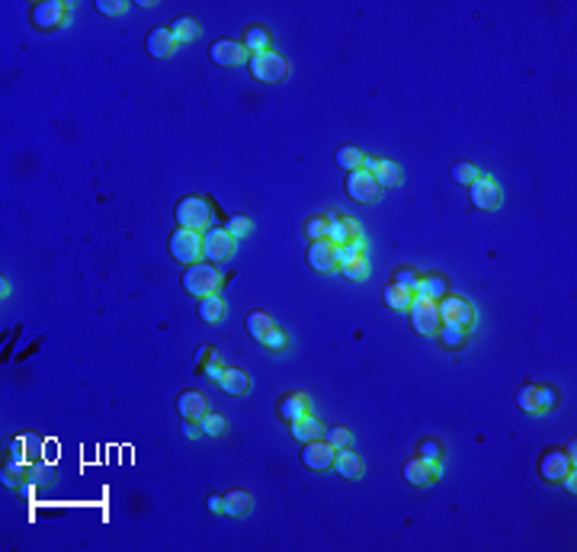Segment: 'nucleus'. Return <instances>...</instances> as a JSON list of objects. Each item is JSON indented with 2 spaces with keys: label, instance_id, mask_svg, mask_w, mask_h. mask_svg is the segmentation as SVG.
Segmentation results:
<instances>
[{
  "label": "nucleus",
  "instance_id": "f257e3e1",
  "mask_svg": "<svg viewBox=\"0 0 577 552\" xmlns=\"http://www.w3.org/2000/svg\"><path fill=\"white\" fill-rule=\"evenodd\" d=\"M218 286H222V273L215 270V263H189V267H186L183 289L189 295L205 299V295H215Z\"/></svg>",
  "mask_w": 577,
  "mask_h": 552
},
{
  "label": "nucleus",
  "instance_id": "f03ea898",
  "mask_svg": "<svg viewBox=\"0 0 577 552\" xmlns=\"http://www.w3.org/2000/svg\"><path fill=\"white\" fill-rule=\"evenodd\" d=\"M170 257L177 263H199V257H202V235L192 228H177L170 235Z\"/></svg>",
  "mask_w": 577,
  "mask_h": 552
},
{
  "label": "nucleus",
  "instance_id": "7ed1b4c3",
  "mask_svg": "<svg viewBox=\"0 0 577 552\" xmlns=\"http://www.w3.org/2000/svg\"><path fill=\"white\" fill-rule=\"evenodd\" d=\"M250 74H254V81L276 83L288 74V61L276 51H260V55H250Z\"/></svg>",
  "mask_w": 577,
  "mask_h": 552
},
{
  "label": "nucleus",
  "instance_id": "20e7f679",
  "mask_svg": "<svg viewBox=\"0 0 577 552\" xmlns=\"http://www.w3.org/2000/svg\"><path fill=\"white\" fill-rule=\"evenodd\" d=\"M410 312V324H414L417 334H436L440 331V308H436L433 299H423V295H414L407 305Z\"/></svg>",
  "mask_w": 577,
  "mask_h": 552
},
{
  "label": "nucleus",
  "instance_id": "39448f33",
  "mask_svg": "<svg viewBox=\"0 0 577 552\" xmlns=\"http://www.w3.org/2000/svg\"><path fill=\"white\" fill-rule=\"evenodd\" d=\"M177 225L180 228H192L202 231L209 225V203L199 196H186L177 203Z\"/></svg>",
  "mask_w": 577,
  "mask_h": 552
},
{
  "label": "nucleus",
  "instance_id": "423d86ee",
  "mask_svg": "<svg viewBox=\"0 0 577 552\" xmlns=\"http://www.w3.org/2000/svg\"><path fill=\"white\" fill-rule=\"evenodd\" d=\"M440 308V321L442 324H459V327H472L474 324V308L468 305L462 295H442L436 302Z\"/></svg>",
  "mask_w": 577,
  "mask_h": 552
},
{
  "label": "nucleus",
  "instance_id": "0eeeda50",
  "mask_svg": "<svg viewBox=\"0 0 577 552\" xmlns=\"http://www.w3.org/2000/svg\"><path fill=\"white\" fill-rule=\"evenodd\" d=\"M234 250V237L228 235V228H209L202 235V257L209 263H222Z\"/></svg>",
  "mask_w": 577,
  "mask_h": 552
},
{
  "label": "nucleus",
  "instance_id": "6e6552de",
  "mask_svg": "<svg viewBox=\"0 0 577 552\" xmlns=\"http://www.w3.org/2000/svg\"><path fill=\"white\" fill-rule=\"evenodd\" d=\"M378 190L382 186L375 183V177H372L369 170H350V177H346V193H350L353 203H375L378 199Z\"/></svg>",
  "mask_w": 577,
  "mask_h": 552
},
{
  "label": "nucleus",
  "instance_id": "1a4fd4ad",
  "mask_svg": "<svg viewBox=\"0 0 577 552\" xmlns=\"http://www.w3.org/2000/svg\"><path fill=\"white\" fill-rule=\"evenodd\" d=\"M571 459H574V456H571L568 449H545L542 459H539V475H542L545 481H561L564 475L571 472Z\"/></svg>",
  "mask_w": 577,
  "mask_h": 552
},
{
  "label": "nucleus",
  "instance_id": "9d476101",
  "mask_svg": "<svg viewBox=\"0 0 577 552\" xmlns=\"http://www.w3.org/2000/svg\"><path fill=\"white\" fill-rule=\"evenodd\" d=\"M468 196H472L474 209H497L500 203V186L491 177H474L468 183Z\"/></svg>",
  "mask_w": 577,
  "mask_h": 552
},
{
  "label": "nucleus",
  "instance_id": "9b49d317",
  "mask_svg": "<svg viewBox=\"0 0 577 552\" xmlns=\"http://www.w3.org/2000/svg\"><path fill=\"white\" fill-rule=\"evenodd\" d=\"M64 16H68V4H61V0H45V4H38L36 10H32V26H36V29H58V26L64 23Z\"/></svg>",
  "mask_w": 577,
  "mask_h": 552
},
{
  "label": "nucleus",
  "instance_id": "f8f14e48",
  "mask_svg": "<svg viewBox=\"0 0 577 552\" xmlns=\"http://www.w3.org/2000/svg\"><path fill=\"white\" fill-rule=\"evenodd\" d=\"M333 453H337V449H333L327 440H308L305 446H301V462L318 472V469L333 466Z\"/></svg>",
  "mask_w": 577,
  "mask_h": 552
},
{
  "label": "nucleus",
  "instance_id": "ddd939ff",
  "mask_svg": "<svg viewBox=\"0 0 577 552\" xmlns=\"http://www.w3.org/2000/svg\"><path fill=\"white\" fill-rule=\"evenodd\" d=\"M209 58H212L215 64H222V68L241 64V61H244V45L234 42V39H218V42H212Z\"/></svg>",
  "mask_w": 577,
  "mask_h": 552
},
{
  "label": "nucleus",
  "instance_id": "4468645a",
  "mask_svg": "<svg viewBox=\"0 0 577 552\" xmlns=\"http://www.w3.org/2000/svg\"><path fill=\"white\" fill-rule=\"evenodd\" d=\"M327 241L337 244V247L359 241V222H356V218H346V215L331 218V228H327Z\"/></svg>",
  "mask_w": 577,
  "mask_h": 552
},
{
  "label": "nucleus",
  "instance_id": "2eb2a0df",
  "mask_svg": "<svg viewBox=\"0 0 577 552\" xmlns=\"http://www.w3.org/2000/svg\"><path fill=\"white\" fill-rule=\"evenodd\" d=\"M333 250H337V244H331L327 237H324V241H311V247H308V263H311V270L331 273V270L337 267V257H333Z\"/></svg>",
  "mask_w": 577,
  "mask_h": 552
},
{
  "label": "nucleus",
  "instance_id": "dca6fc26",
  "mask_svg": "<svg viewBox=\"0 0 577 552\" xmlns=\"http://www.w3.org/2000/svg\"><path fill=\"white\" fill-rule=\"evenodd\" d=\"M177 411L183 414V421H202V414H205V395H202V392H196V389L183 392V395L177 398Z\"/></svg>",
  "mask_w": 577,
  "mask_h": 552
},
{
  "label": "nucleus",
  "instance_id": "f3484780",
  "mask_svg": "<svg viewBox=\"0 0 577 552\" xmlns=\"http://www.w3.org/2000/svg\"><path fill=\"white\" fill-rule=\"evenodd\" d=\"M321 434H324V427H321V421L308 411V414H301L298 421H292V436L298 443H308V440H321Z\"/></svg>",
  "mask_w": 577,
  "mask_h": 552
},
{
  "label": "nucleus",
  "instance_id": "a211bd4d",
  "mask_svg": "<svg viewBox=\"0 0 577 552\" xmlns=\"http://www.w3.org/2000/svg\"><path fill=\"white\" fill-rule=\"evenodd\" d=\"M301 414H308V395H301V392H292V395H286L279 402V417L282 421H298Z\"/></svg>",
  "mask_w": 577,
  "mask_h": 552
},
{
  "label": "nucleus",
  "instance_id": "6ab92c4d",
  "mask_svg": "<svg viewBox=\"0 0 577 552\" xmlns=\"http://www.w3.org/2000/svg\"><path fill=\"white\" fill-rule=\"evenodd\" d=\"M145 45H147V55H151V58H167L177 42H173L170 29H151V32H147V42Z\"/></svg>",
  "mask_w": 577,
  "mask_h": 552
},
{
  "label": "nucleus",
  "instance_id": "aec40b11",
  "mask_svg": "<svg viewBox=\"0 0 577 552\" xmlns=\"http://www.w3.org/2000/svg\"><path fill=\"white\" fill-rule=\"evenodd\" d=\"M273 318H269L266 312H250L247 315V334L256 340V344H266V337H269V331H273Z\"/></svg>",
  "mask_w": 577,
  "mask_h": 552
},
{
  "label": "nucleus",
  "instance_id": "412c9836",
  "mask_svg": "<svg viewBox=\"0 0 577 552\" xmlns=\"http://www.w3.org/2000/svg\"><path fill=\"white\" fill-rule=\"evenodd\" d=\"M333 469H337L343 479H356L363 466H359V456L353 453L350 446H343V449H337V453H333Z\"/></svg>",
  "mask_w": 577,
  "mask_h": 552
},
{
  "label": "nucleus",
  "instance_id": "4be33fe9",
  "mask_svg": "<svg viewBox=\"0 0 577 552\" xmlns=\"http://www.w3.org/2000/svg\"><path fill=\"white\" fill-rule=\"evenodd\" d=\"M218 385H222V392L224 395H231V398H237V395H244L247 392V372L244 369H224V376L218 379Z\"/></svg>",
  "mask_w": 577,
  "mask_h": 552
},
{
  "label": "nucleus",
  "instance_id": "5701e85b",
  "mask_svg": "<svg viewBox=\"0 0 577 552\" xmlns=\"http://www.w3.org/2000/svg\"><path fill=\"white\" fill-rule=\"evenodd\" d=\"M404 481H410V485H430L433 481V469L414 456V459L404 462Z\"/></svg>",
  "mask_w": 577,
  "mask_h": 552
},
{
  "label": "nucleus",
  "instance_id": "b1692460",
  "mask_svg": "<svg viewBox=\"0 0 577 552\" xmlns=\"http://www.w3.org/2000/svg\"><path fill=\"white\" fill-rule=\"evenodd\" d=\"M241 45H244V51H254V55H260V51H269V32L263 29V26H247V32H244Z\"/></svg>",
  "mask_w": 577,
  "mask_h": 552
},
{
  "label": "nucleus",
  "instance_id": "393cba45",
  "mask_svg": "<svg viewBox=\"0 0 577 552\" xmlns=\"http://www.w3.org/2000/svg\"><path fill=\"white\" fill-rule=\"evenodd\" d=\"M417 459H423L436 472V469H440V459H442V443L433 440V436L420 440V443H417Z\"/></svg>",
  "mask_w": 577,
  "mask_h": 552
},
{
  "label": "nucleus",
  "instance_id": "a878e982",
  "mask_svg": "<svg viewBox=\"0 0 577 552\" xmlns=\"http://www.w3.org/2000/svg\"><path fill=\"white\" fill-rule=\"evenodd\" d=\"M199 318H202L205 324H215V321L224 318V302L218 299V292L215 295H205V299L199 302Z\"/></svg>",
  "mask_w": 577,
  "mask_h": 552
},
{
  "label": "nucleus",
  "instance_id": "bb28decb",
  "mask_svg": "<svg viewBox=\"0 0 577 552\" xmlns=\"http://www.w3.org/2000/svg\"><path fill=\"white\" fill-rule=\"evenodd\" d=\"M170 36H173V42H177V45L192 42V39L199 36V26H196V19H189V16H180V19H173V26H170Z\"/></svg>",
  "mask_w": 577,
  "mask_h": 552
},
{
  "label": "nucleus",
  "instance_id": "cd10ccee",
  "mask_svg": "<svg viewBox=\"0 0 577 552\" xmlns=\"http://www.w3.org/2000/svg\"><path fill=\"white\" fill-rule=\"evenodd\" d=\"M372 177H375L378 186H395L397 180H401V170H397L395 160H375V167H372Z\"/></svg>",
  "mask_w": 577,
  "mask_h": 552
},
{
  "label": "nucleus",
  "instance_id": "c85d7f7f",
  "mask_svg": "<svg viewBox=\"0 0 577 552\" xmlns=\"http://www.w3.org/2000/svg\"><path fill=\"white\" fill-rule=\"evenodd\" d=\"M247 507H250V494L244 491V488H234V491L224 494V511H222V513L241 517V513H247Z\"/></svg>",
  "mask_w": 577,
  "mask_h": 552
},
{
  "label": "nucleus",
  "instance_id": "c756f323",
  "mask_svg": "<svg viewBox=\"0 0 577 552\" xmlns=\"http://www.w3.org/2000/svg\"><path fill=\"white\" fill-rule=\"evenodd\" d=\"M382 299H385V305H388V308H407L410 299H414V292H410V289H404V286H397V282H388V286H385V292H382Z\"/></svg>",
  "mask_w": 577,
  "mask_h": 552
},
{
  "label": "nucleus",
  "instance_id": "7c9ffc66",
  "mask_svg": "<svg viewBox=\"0 0 577 552\" xmlns=\"http://www.w3.org/2000/svg\"><path fill=\"white\" fill-rule=\"evenodd\" d=\"M414 295H423V299L440 302L442 295H446V282H442L440 276H427V280H420V286H417Z\"/></svg>",
  "mask_w": 577,
  "mask_h": 552
},
{
  "label": "nucleus",
  "instance_id": "2f4dec72",
  "mask_svg": "<svg viewBox=\"0 0 577 552\" xmlns=\"http://www.w3.org/2000/svg\"><path fill=\"white\" fill-rule=\"evenodd\" d=\"M516 404L526 411V414H539L542 408H539V389L536 385H523V389L516 392Z\"/></svg>",
  "mask_w": 577,
  "mask_h": 552
},
{
  "label": "nucleus",
  "instance_id": "473e14b6",
  "mask_svg": "<svg viewBox=\"0 0 577 552\" xmlns=\"http://www.w3.org/2000/svg\"><path fill=\"white\" fill-rule=\"evenodd\" d=\"M331 218L333 215H314V218H308V225H305L308 241H324L327 228H331Z\"/></svg>",
  "mask_w": 577,
  "mask_h": 552
},
{
  "label": "nucleus",
  "instance_id": "72a5a7b5",
  "mask_svg": "<svg viewBox=\"0 0 577 552\" xmlns=\"http://www.w3.org/2000/svg\"><path fill=\"white\" fill-rule=\"evenodd\" d=\"M337 164L343 167V170H359V167H363V151L353 148V145H343L337 151Z\"/></svg>",
  "mask_w": 577,
  "mask_h": 552
},
{
  "label": "nucleus",
  "instance_id": "f704fd0d",
  "mask_svg": "<svg viewBox=\"0 0 577 552\" xmlns=\"http://www.w3.org/2000/svg\"><path fill=\"white\" fill-rule=\"evenodd\" d=\"M340 270H343L346 280H365V276H369V260H365V254H359Z\"/></svg>",
  "mask_w": 577,
  "mask_h": 552
},
{
  "label": "nucleus",
  "instance_id": "c9c22d12",
  "mask_svg": "<svg viewBox=\"0 0 577 552\" xmlns=\"http://www.w3.org/2000/svg\"><path fill=\"white\" fill-rule=\"evenodd\" d=\"M442 344L446 347H462L465 344V337H468V327H459V324H446L442 327Z\"/></svg>",
  "mask_w": 577,
  "mask_h": 552
},
{
  "label": "nucleus",
  "instance_id": "e433bc0d",
  "mask_svg": "<svg viewBox=\"0 0 577 552\" xmlns=\"http://www.w3.org/2000/svg\"><path fill=\"white\" fill-rule=\"evenodd\" d=\"M324 440L331 443L333 449H343V446H350V430H346V427H340V424H337V427H327Z\"/></svg>",
  "mask_w": 577,
  "mask_h": 552
},
{
  "label": "nucleus",
  "instance_id": "4c0bfd02",
  "mask_svg": "<svg viewBox=\"0 0 577 552\" xmlns=\"http://www.w3.org/2000/svg\"><path fill=\"white\" fill-rule=\"evenodd\" d=\"M474 177H478V170H474V164H465V160H462V164H455V167H452V180H455V183L468 186Z\"/></svg>",
  "mask_w": 577,
  "mask_h": 552
},
{
  "label": "nucleus",
  "instance_id": "58836bf2",
  "mask_svg": "<svg viewBox=\"0 0 577 552\" xmlns=\"http://www.w3.org/2000/svg\"><path fill=\"white\" fill-rule=\"evenodd\" d=\"M228 235H231V237L250 235V218H247V215H231V218H228Z\"/></svg>",
  "mask_w": 577,
  "mask_h": 552
},
{
  "label": "nucleus",
  "instance_id": "ea45409f",
  "mask_svg": "<svg viewBox=\"0 0 577 552\" xmlns=\"http://www.w3.org/2000/svg\"><path fill=\"white\" fill-rule=\"evenodd\" d=\"M199 430H205V434L218 436V434L224 430V417H222V414H209V411H205V414H202V427H199Z\"/></svg>",
  "mask_w": 577,
  "mask_h": 552
},
{
  "label": "nucleus",
  "instance_id": "a19ab883",
  "mask_svg": "<svg viewBox=\"0 0 577 552\" xmlns=\"http://www.w3.org/2000/svg\"><path fill=\"white\" fill-rule=\"evenodd\" d=\"M397 286H404V289H410V292H417V286H420V276H414L410 270H397Z\"/></svg>",
  "mask_w": 577,
  "mask_h": 552
},
{
  "label": "nucleus",
  "instance_id": "79ce46f5",
  "mask_svg": "<svg viewBox=\"0 0 577 552\" xmlns=\"http://www.w3.org/2000/svg\"><path fill=\"white\" fill-rule=\"evenodd\" d=\"M96 10L106 13V16H115V13L125 10V4H122V0H96Z\"/></svg>",
  "mask_w": 577,
  "mask_h": 552
},
{
  "label": "nucleus",
  "instance_id": "37998d69",
  "mask_svg": "<svg viewBox=\"0 0 577 552\" xmlns=\"http://www.w3.org/2000/svg\"><path fill=\"white\" fill-rule=\"evenodd\" d=\"M558 402V392L555 389H549V385H545V389H539V408H551V404H555Z\"/></svg>",
  "mask_w": 577,
  "mask_h": 552
},
{
  "label": "nucleus",
  "instance_id": "c03bdc74",
  "mask_svg": "<svg viewBox=\"0 0 577 552\" xmlns=\"http://www.w3.org/2000/svg\"><path fill=\"white\" fill-rule=\"evenodd\" d=\"M266 347H273V350H282V347H286V334H282L279 327H273V331H269V337H266Z\"/></svg>",
  "mask_w": 577,
  "mask_h": 552
},
{
  "label": "nucleus",
  "instance_id": "a18cd8bd",
  "mask_svg": "<svg viewBox=\"0 0 577 552\" xmlns=\"http://www.w3.org/2000/svg\"><path fill=\"white\" fill-rule=\"evenodd\" d=\"M202 369H205V376H209V379H215V382H218V379L224 376V366L218 363V359H209V363H205Z\"/></svg>",
  "mask_w": 577,
  "mask_h": 552
},
{
  "label": "nucleus",
  "instance_id": "49530a36",
  "mask_svg": "<svg viewBox=\"0 0 577 552\" xmlns=\"http://www.w3.org/2000/svg\"><path fill=\"white\" fill-rule=\"evenodd\" d=\"M205 507H209L212 513H222V511H224V498H218V494H212V498H209V504H205Z\"/></svg>",
  "mask_w": 577,
  "mask_h": 552
},
{
  "label": "nucleus",
  "instance_id": "de8ad7c7",
  "mask_svg": "<svg viewBox=\"0 0 577 552\" xmlns=\"http://www.w3.org/2000/svg\"><path fill=\"white\" fill-rule=\"evenodd\" d=\"M183 434L192 440V436H199V427H196V424H189V421H183Z\"/></svg>",
  "mask_w": 577,
  "mask_h": 552
},
{
  "label": "nucleus",
  "instance_id": "09e8293b",
  "mask_svg": "<svg viewBox=\"0 0 577 552\" xmlns=\"http://www.w3.org/2000/svg\"><path fill=\"white\" fill-rule=\"evenodd\" d=\"M561 485L568 488V491H574V488H577V481H574V472H568V475H564V479H561Z\"/></svg>",
  "mask_w": 577,
  "mask_h": 552
}]
</instances>
